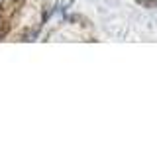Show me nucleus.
I'll use <instances>...</instances> for the list:
<instances>
[{
	"instance_id": "nucleus-1",
	"label": "nucleus",
	"mask_w": 157,
	"mask_h": 157,
	"mask_svg": "<svg viewBox=\"0 0 157 157\" xmlns=\"http://www.w3.org/2000/svg\"><path fill=\"white\" fill-rule=\"evenodd\" d=\"M37 33H39V29H26V33L22 36V39L24 41H36Z\"/></svg>"
},
{
	"instance_id": "nucleus-2",
	"label": "nucleus",
	"mask_w": 157,
	"mask_h": 157,
	"mask_svg": "<svg viewBox=\"0 0 157 157\" xmlns=\"http://www.w3.org/2000/svg\"><path fill=\"white\" fill-rule=\"evenodd\" d=\"M136 2H137V4H141V6H147V8H153L155 4H157L155 0H136Z\"/></svg>"
},
{
	"instance_id": "nucleus-3",
	"label": "nucleus",
	"mask_w": 157,
	"mask_h": 157,
	"mask_svg": "<svg viewBox=\"0 0 157 157\" xmlns=\"http://www.w3.org/2000/svg\"><path fill=\"white\" fill-rule=\"evenodd\" d=\"M0 12H2V8H0ZM0 20H2V18H0Z\"/></svg>"
}]
</instances>
